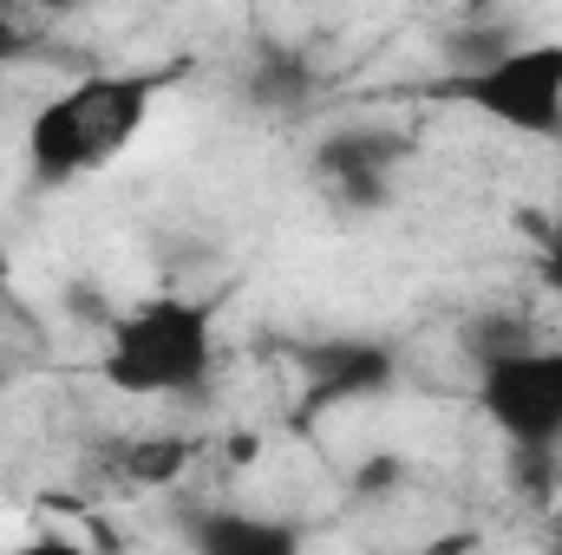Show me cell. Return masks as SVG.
<instances>
[{"label":"cell","mask_w":562,"mask_h":555,"mask_svg":"<svg viewBox=\"0 0 562 555\" xmlns=\"http://www.w3.org/2000/svg\"><path fill=\"white\" fill-rule=\"evenodd\" d=\"M477 412L510 451L550 457L562 444V340H524L477 360Z\"/></svg>","instance_id":"277c9868"},{"label":"cell","mask_w":562,"mask_h":555,"mask_svg":"<svg viewBox=\"0 0 562 555\" xmlns=\"http://www.w3.org/2000/svg\"><path fill=\"white\" fill-rule=\"evenodd\" d=\"M13 294V256H7V242H0V301Z\"/></svg>","instance_id":"5bb4252c"},{"label":"cell","mask_w":562,"mask_h":555,"mask_svg":"<svg viewBox=\"0 0 562 555\" xmlns=\"http://www.w3.org/2000/svg\"><path fill=\"white\" fill-rule=\"evenodd\" d=\"M406 555H471V536H445V543H425V550H406Z\"/></svg>","instance_id":"4fadbf2b"},{"label":"cell","mask_w":562,"mask_h":555,"mask_svg":"<svg viewBox=\"0 0 562 555\" xmlns=\"http://www.w3.org/2000/svg\"><path fill=\"white\" fill-rule=\"evenodd\" d=\"M301 92H307V66H301L294 53H269V59H262V79H256V105H269V112H294Z\"/></svg>","instance_id":"ba28073f"},{"label":"cell","mask_w":562,"mask_h":555,"mask_svg":"<svg viewBox=\"0 0 562 555\" xmlns=\"http://www.w3.org/2000/svg\"><path fill=\"white\" fill-rule=\"evenodd\" d=\"M400 150L406 144L393 138V132H380V125H340L334 138H321V150H314V177H321V190L340 209L367 216V209H380L393 196Z\"/></svg>","instance_id":"5b68a950"},{"label":"cell","mask_w":562,"mask_h":555,"mask_svg":"<svg viewBox=\"0 0 562 555\" xmlns=\"http://www.w3.org/2000/svg\"><path fill=\"white\" fill-rule=\"evenodd\" d=\"M537 275H543V287L562 294V209L543 223V236H537Z\"/></svg>","instance_id":"30bf717a"},{"label":"cell","mask_w":562,"mask_h":555,"mask_svg":"<svg viewBox=\"0 0 562 555\" xmlns=\"http://www.w3.org/2000/svg\"><path fill=\"white\" fill-rule=\"evenodd\" d=\"M177 79H183V66H105V72H79L72 86H59L26 118V138H20L33 190H72V183L112 170L144 138L157 99Z\"/></svg>","instance_id":"6da1fadb"},{"label":"cell","mask_w":562,"mask_h":555,"mask_svg":"<svg viewBox=\"0 0 562 555\" xmlns=\"http://www.w3.org/2000/svg\"><path fill=\"white\" fill-rule=\"evenodd\" d=\"M99 373L125 399H203L216 380V307L196 294H144L105 320Z\"/></svg>","instance_id":"7a4b0ae2"},{"label":"cell","mask_w":562,"mask_h":555,"mask_svg":"<svg viewBox=\"0 0 562 555\" xmlns=\"http://www.w3.org/2000/svg\"><path fill=\"white\" fill-rule=\"evenodd\" d=\"M301 380H307V412H327V406H353V399H380L393 380H400V360L393 347L380 340H321L301 353Z\"/></svg>","instance_id":"8992f818"},{"label":"cell","mask_w":562,"mask_h":555,"mask_svg":"<svg viewBox=\"0 0 562 555\" xmlns=\"http://www.w3.org/2000/svg\"><path fill=\"white\" fill-rule=\"evenodd\" d=\"M190 550L196 555H301L307 536L294 517L276 510H203L190 523Z\"/></svg>","instance_id":"52a82bcc"},{"label":"cell","mask_w":562,"mask_h":555,"mask_svg":"<svg viewBox=\"0 0 562 555\" xmlns=\"http://www.w3.org/2000/svg\"><path fill=\"white\" fill-rule=\"evenodd\" d=\"M20 46H26V26L0 7V66H7V59H20Z\"/></svg>","instance_id":"7c38bea8"},{"label":"cell","mask_w":562,"mask_h":555,"mask_svg":"<svg viewBox=\"0 0 562 555\" xmlns=\"http://www.w3.org/2000/svg\"><path fill=\"white\" fill-rule=\"evenodd\" d=\"M125 464H132V477L157 484V477H170V471L183 464V444H177V438H157V444H132V451H125Z\"/></svg>","instance_id":"9c48e42d"},{"label":"cell","mask_w":562,"mask_h":555,"mask_svg":"<svg viewBox=\"0 0 562 555\" xmlns=\"http://www.w3.org/2000/svg\"><path fill=\"white\" fill-rule=\"evenodd\" d=\"M0 555H92L79 536H66V530H40V536H26V543H13V550Z\"/></svg>","instance_id":"8fae6325"},{"label":"cell","mask_w":562,"mask_h":555,"mask_svg":"<svg viewBox=\"0 0 562 555\" xmlns=\"http://www.w3.org/2000/svg\"><path fill=\"white\" fill-rule=\"evenodd\" d=\"M438 99L477 112L510 138L562 144V39H510L504 53L438 79Z\"/></svg>","instance_id":"3957f363"}]
</instances>
